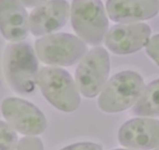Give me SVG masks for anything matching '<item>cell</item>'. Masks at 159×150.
Segmentation results:
<instances>
[{"label":"cell","mask_w":159,"mask_h":150,"mask_svg":"<svg viewBox=\"0 0 159 150\" xmlns=\"http://www.w3.org/2000/svg\"><path fill=\"white\" fill-rule=\"evenodd\" d=\"M147 53L150 57L159 65V35L153 36L147 44Z\"/></svg>","instance_id":"2e32d148"},{"label":"cell","mask_w":159,"mask_h":150,"mask_svg":"<svg viewBox=\"0 0 159 150\" xmlns=\"http://www.w3.org/2000/svg\"><path fill=\"white\" fill-rule=\"evenodd\" d=\"M37 83L45 99L58 110L71 113L79 107L80 96L77 87L64 69L43 67L38 73Z\"/></svg>","instance_id":"7a4b0ae2"},{"label":"cell","mask_w":159,"mask_h":150,"mask_svg":"<svg viewBox=\"0 0 159 150\" xmlns=\"http://www.w3.org/2000/svg\"><path fill=\"white\" fill-rule=\"evenodd\" d=\"M133 114L140 117L159 116V79L143 88L133 108Z\"/></svg>","instance_id":"4fadbf2b"},{"label":"cell","mask_w":159,"mask_h":150,"mask_svg":"<svg viewBox=\"0 0 159 150\" xmlns=\"http://www.w3.org/2000/svg\"><path fill=\"white\" fill-rule=\"evenodd\" d=\"M17 145V135L6 122L0 120V150H15Z\"/></svg>","instance_id":"5bb4252c"},{"label":"cell","mask_w":159,"mask_h":150,"mask_svg":"<svg viewBox=\"0 0 159 150\" xmlns=\"http://www.w3.org/2000/svg\"><path fill=\"white\" fill-rule=\"evenodd\" d=\"M27 12L18 0H0V31L7 40L16 42L27 38Z\"/></svg>","instance_id":"7c38bea8"},{"label":"cell","mask_w":159,"mask_h":150,"mask_svg":"<svg viewBox=\"0 0 159 150\" xmlns=\"http://www.w3.org/2000/svg\"><path fill=\"white\" fill-rule=\"evenodd\" d=\"M61 150H102L99 145L92 142H80L65 147Z\"/></svg>","instance_id":"e0dca14e"},{"label":"cell","mask_w":159,"mask_h":150,"mask_svg":"<svg viewBox=\"0 0 159 150\" xmlns=\"http://www.w3.org/2000/svg\"><path fill=\"white\" fill-rule=\"evenodd\" d=\"M35 49L42 63L54 66H72L84 56L87 46L81 39L66 33L48 35L38 39Z\"/></svg>","instance_id":"5b68a950"},{"label":"cell","mask_w":159,"mask_h":150,"mask_svg":"<svg viewBox=\"0 0 159 150\" xmlns=\"http://www.w3.org/2000/svg\"><path fill=\"white\" fill-rule=\"evenodd\" d=\"M154 150H159V147H157V148H156V149H154Z\"/></svg>","instance_id":"d6986e66"},{"label":"cell","mask_w":159,"mask_h":150,"mask_svg":"<svg viewBox=\"0 0 159 150\" xmlns=\"http://www.w3.org/2000/svg\"><path fill=\"white\" fill-rule=\"evenodd\" d=\"M20 1L24 6L28 7V8H31V7H38V6L45 3L47 0H20Z\"/></svg>","instance_id":"ac0fdd59"},{"label":"cell","mask_w":159,"mask_h":150,"mask_svg":"<svg viewBox=\"0 0 159 150\" xmlns=\"http://www.w3.org/2000/svg\"><path fill=\"white\" fill-rule=\"evenodd\" d=\"M15 150H44V145L39 138L24 137L20 140Z\"/></svg>","instance_id":"9a60e30c"},{"label":"cell","mask_w":159,"mask_h":150,"mask_svg":"<svg viewBox=\"0 0 159 150\" xmlns=\"http://www.w3.org/2000/svg\"><path fill=\"white\" fill-rule=\"evenodd\" d=\"M109 71L108 52L102 47H95L84 57L76 68V87L84 97H95L105 87Z\"/></svg>","instance_id":"8992f818"},{"label":"cell","mask_w":159,"mask_h":150,"mask_svg":"<svg viewBox=\"0 0 159 150\" xmlns=\"http://www.w3.org/2000/svg\"><path fill=\"white\" fill-rule=\"evenodd\" d=\"M143 88V80L138 73L130 70L118 73L102 89L98 106L105 113L122 112L137 102Z\"/></svg>","instance_id":"3957f363"},{"label":"cell","mask_w":159,"mask_h":150,"mask_svg":"<svg viewBox=\"0 0 159 150\" xmlns=\"http://www.w3.org/2000/svg\"><path fill=\"white\" fill-rule=\"evenodd\" d=\"M71 23L76 35L91 45L102 42L108 29V21L101 0H73Z\"/></svg>","instance_id":"277c9868"},{"label":"cell","mask_w":159,"mask_h":150,"mask_svg":"<svg viewBox=\"0 0 159 150\" xmlns=\"http://www.w3.org/2000/svg\"><path fill=\"white\" fill-rule=\"evenodd\" d=\"M2 114L14 131L28 136L45 131L47 120L41 110L31 102L16 97L7 98L1 106Z\"/></svg>","instance_id":"52a82bcc"},{"label":"cell","mask_w":159,"mask_h":150,"mask_svg":"<svg viewBox=\"0 0 159 150\" xmlns=\"http://www.w3.org/2000/svg\"><path fill=\"white\" fill-rule=\"evenodd\" d=\"M70 6L66 0H51L37 7L29 17V28L34 36L48 35L62 28L68 21Z\"/></svg>","instance_id":"30bf717a"},{"label":"cell","mask_w":159,"mask_h":150,"mask_svg":"<svg viewBox=\"0 0 159 150\" xmlns=\"http://www.w3.org/2000/svg\"><path fill=\"white\" fill-rule=\"evenodd\" d=\"M3 67L7 82L15 91L26 96L34 91L38 63L30 44H10L4 54Z\"/></svg>","instance_id":"6da1fadb"},{"label":"cell","mask_w":159,"mask_h":150,"mask_svg":"<svg viewBox=\"0 0 159 150\" xmlns=\"http://www.w3.org/2000/svg\"><path fill=\"white\" fill-rule=\"evenodd\" d=\"M106 9L111 21L134 23L156 16L159 11V0H108Z\"/></svg>","instance_id":"8fae6325"},{"label":"cell","mask_w":159,"mask_h":150,"mask_svg":"<svg viewBox=\"0 0 159 150\" xmlns=\"http://www.w3.org/2000/svg\"><path fill=\"white\" fill-rule=\"evenodd\" d=\"M151 33L146 24H117L107 32L105 42L108 49L116 54H129L147 45Z\"/></svg>","instance_id":"ba28073f"},{"label":"cell","mask_w":159,"mask_h":150,"mask_svg":"<svg viewBox=\"0 0 159 150\" xmlns=\"http://www.w3.org/2000/svg\"><path fill=\"white\" fill-rule=\"evenodd\" d=\"M122 145L133 149L150 150L159 147V120L135 118L123 124L119 131Z\"/></svg>","instance_id":"9c48e42d"},{"label":"cell","mask_w":159,"mask_h":150,"mask_svg":"<svg viewBox=\"0 0 159 150\" xmlns=\"http://www.w3.org/2000/svg\"><path fill=\"white\" fill-rule=\"evenodd\" d=\"M115 150H127V149H115Z\"/></svg>","instance_id":"ffe728a7"}]
</instances>
